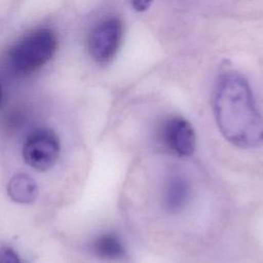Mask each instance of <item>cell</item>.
Listing matches in <instances>:
<instances>
[{
  "mask_svg": "<svg viewBox=\"0 0 263 263\" xmlns=\"http://www.w3.org/2000/svg\"><path fill=\"white\" fill-rule=\"evenodd\" d=\"M0 263H22L17 253L10 247L0 248Z\"/></svg>",
  "mask_w": 263,
  "mask_h": 263,
  "instance_id": "9c48e42d",
  "label": "cell"
},
{
  "mask_svg": "<svg viewBox=\"0 0 263 263\" xmlns=\"http://www.w3.org/2000/svg\"><path fill=\"white\" fill-rule=\"evenodd\" d=\"M157 143L170 153L186 157L195 148V134L191 123L182 116L170 115L163 118L157 126Z\"/></svg>",
  "mask_w": 263,
  "mask_h": 263,
  "instance_id": "277c9868",
  "label": "cell"
},
{
  "mask_svg": "<svg viewBox=\"0 0 263 263\" xmlns=\"http://www.w3.org/2000/svg\"><path fill=\"white\" fill-rule=\"evenodd\" d=\"M130 2H132L133 7L137 11L142 12V11L147 10L150 7V5L153 2V0H130Z\"/></svg>",
  "mask_w": 263,
  "mask_h": 263,
  "instance_id": "30bf717a",
  "label": "cell"
},
{
  "mask_svg": "<svg viewBox=\"0 0 263 263\" xmlns=\"http://www.w3.org/2000/svg\"><path fill=\"white\" fill-rule=\"evenodd\" d=\"M213 108L217 125L229 143L243 149L263 144V117L243 76L231 72L220 77Z\"/></svg>",
  "mask_w": 263,
  "mask_h": 263,
  "instance_id": "6da1fadb",
  "label": "cell"
},
{
  "mask_svg": "<svg viewBox=\"0 0 263 263\" xmlns=\"http://www.w3.org/2000/svg\"><path fill=\"white\" fill-rule=\"evenodd\" d=\"M192 188L188 178L180 172H174L167 176L161 194L163 210L176 215L183 212L191 200Z\"/></svg>",
  "mask_w": 263,
  "mask_h": 263,
  "instance_id": "8992f818",
  "label": "cell"
},
{
  "mask_svg": "<svg viewBox=\"0 0 263 263\" xmlns=\"http://www.w3.org/2000/svg\"><path fill=\"white\" fill-rule=\"evenodd\" d=\"M7 193L11 200L17 203H32L38 197L36 181L27 174L14 175L7 184Z\"/></svg>",
  "mask_w": 263,
  "mask_h": 263,
  "instance_id": "ba28073f",
  "label": "cell"
},
{
  "mask_svg": "<svg viewBox=\"0 0 263 263\" xmlns=\"http://www.w3.org/2000/svg\"><path fill=\"white\" fill-rule=\"evenodd\" d=\"M24 161L38 172L50 170L60 155V141L57 134L46 127L31 132L22 148Z\"/></svg>",
  "mask_w": 263,
  "mask_h": 263,
  "instance_id": "3957f363",
  "label": "cell"
},
{
  "mask_svg": "<svg viewBox=\"0 0 263 263\" xmlns=\"http://www.w3.org/2000/svg\"><path fill=\"white\" fill-rule=\"evenodd\" d=\"M121 38L122 24L118 17L111 16L101 21L89 34V54L100 64L110 62L118 51Z\"/></svg>",
  "mask_w": 263,
  "mask_h": 263,
  "instance_id": "5b68a950",
  "label": "cell"
},
{
  "mask_svg": "<svg viewBox=\"0 0 263 263\" xmlns=\"http://www.w3.org/2000/svg\"><path fill=\"white\" fill-rule=\"evenodd\" d=\"M2 96H3V92H2V86H1V83H0V104H1V101H2Z\"/></svg>",
  "mask_w": 263,
  "mask_h": 263,
  "instance_id": "8fae6325",
  "label": "cell"
},
{
  "mask_svg": "<svg viewBox=\"0 0 263 263\" xmlns=\"http://www.w3.org/2000/svg\"><path fill=\"white\" fill-rule=\"evenodd\" d=\"M90 253L105 262H120L126 258V249L121 237L112 231L98 235L89 246Z\"/></svg>",
  "mask_w": 263,
  "mask_h": 263,
  "instance_id": "52a82bcc",
  "label": "cell"
},
{
  "mask_svg": "<svg viewBox=\"0 0 263 263\" xmlns=\"http://www.w3.org/2000/svg\"><path fill=\"white\" fill-rule=\"evenodd\" d=\"M58 37L51 29L31 32L15 43L8 52L10 68L17 74L28 75L44 66L55 53Z\"/></svg>",
  "mask_w": 263,
  "mask_h": 263,
  "instance_id": "7a4b0ae2",
  "label": "cell"
}]
</instances>
